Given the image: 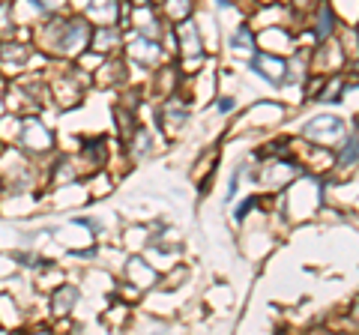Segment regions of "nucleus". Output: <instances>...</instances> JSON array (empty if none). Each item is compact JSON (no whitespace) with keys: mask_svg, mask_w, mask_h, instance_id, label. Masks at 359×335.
<instances>
[{"mask_svg":"<svg viewBox=\"0 0 359 335\" xmlns=\"http://www.w3.org/2000/svg\"><path fill=\"white\" fill-rule=\"evenodd\" d=\"M255 66H257V72H261L264 78H269V81H278V78L285 75V63L273 60V57H257Z\"/></svg>","mask_w":359,"mask_h":335,"instance_id":"obj_1","label":"nucleus"},{"mask_svg":"<svg viewBox=\"0 0 359 335\" xmlns=\"http://www.w3.org/2000/svg\"><path fill=\"white\" fill-rule=\"evenodd\" d=\"M356 159V141L351 138V144H347V147H344V153H341V162L347 165V162H353Z\"/></svg>","mask_w":359,"mask_h":335,"instance_id":"obj_4","label":"nucleus"},{"mask_svg":"<svg viewBox=\"0 0 359 335\" xmlns=\"http://www.w3.org/2000/svg\"><path fill=\"white\" fill-rule=\"evenodd\" d=\"M330 27H332V15H330V9H323V13H320V25H318V30L323 33V36H327Z\"/></svg>","mask_w":359,"mask_h":335,"instance_id":"obj_3","label":"nucleus"},{"mask_svg":"<svg viewBox=\"0 0 359 335\" xmlns=\"http://www.w3.org/2000/svg\"><path fill=\"white\" fill-rule=\"evenodd\" d=\"M84 42H87V25H84V21H75V25L69 27V36L63 39V46L72 51L78 46H84Z\"/></svg>","mask_w":359,"mask_h":335,"instance_id":"obj_2","label":"nucleus"}]
</instances>
